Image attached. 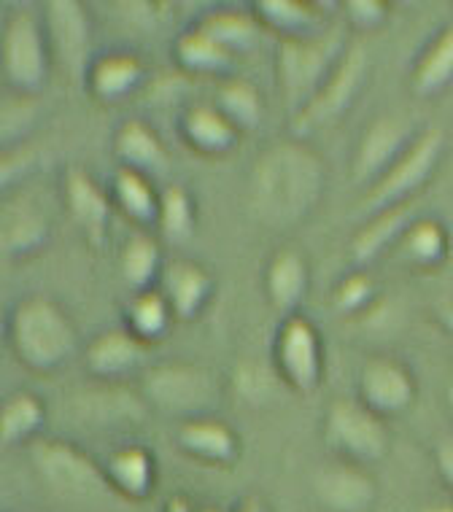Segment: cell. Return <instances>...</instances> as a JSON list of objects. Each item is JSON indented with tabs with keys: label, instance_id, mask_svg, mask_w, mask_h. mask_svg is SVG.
Wrapping results in <instances>:
<instances>
[{
	"label": "cell",
	"instance_id": "obj_10",
	"mask_svg": "<svg viewBox=\"0 0 453 512\" xmlns=\"http://www.w3.org/2000/svg\"><path fill=\"white\" fill-rule=\"evenodd\" d=\"M278 362L294 389L313 391L321 378V348L316 329L305 318L292 316L281 329Z\"/></svg>",
	"mask_w": 453,
	"mask_h": 512
},
{
	"label": "cell",
	"instance_id": "obj_4",
	"mask_svg": "<svg viewBox=\"0 0 453 512\" xmlns=\"http://www.w3.org/2000/svg\"><path fill=\"white\" fill-rule=\"evenodd\" d=\"M440 151H443V135L437 130H429L418 141L410 143V149L383 173L381 181L367 195V211H389L394 205L408 203V197L418 186H424L429 173L435 170Z\"/></svg>",
	"mask_w": 453,
	"mask_h": 512
},
{
	"label": "cell",
	"instance_id": "obj_23",
	"mask_svg": "<svg viewBox=\"0 0 453 512\" xmlns=\"http://www.w3.org/2000/svg\"><path fill=\"white\" fill-rule=\"evenodd\" d=\"M143 79V65L133 54H108L92 68V87L100 98L116 100L133 92Z\"/></svg>",
	"mask_w": 453,
	"mask_h": 512
},
{
	"label": "cell",
	"instance_id": "obj_42",
	"mask_svg": "<svg viewBox=\"0 0 453 512\" xmlns=\"http://www.w3.org/2000/svg\"><path fill=\"white\" fill-rule=\"evenodd\" d=\"M424 512H453L451 504H437V507H427Z\"/></svg>",
	"mask_w": 453,
	"mask_h": 512
},
{
	"label": "cell",
	"instance_id": "obj_36",
	"mask_svg": "<svg viewBox=\"0 0 453 512\" xmlns=\"http://www.w3.org/2000/svg\"><path fill=\"white\" fill-rule=\"evenodd\" d=\"M130 324L141 340H154L168 327V302L162 294H141L130 308Z\"/></svg>",
	"mask_w": 453,
	"mask_h": 512
},
{
	"label": "cell",
	"instance_id": "obj_11",
	"mask_svg": "<svg viewBox=\"0 0 453 512\" xmlns=\"http://www.w3.org/2000/svg\"><path fill=\"white\" fill-rule=\"evenodd\" d=\"M410 149V127L402 119H375V124L362 138L359 154L354 159V178L370 181L381 176Z\"/></svg>",
	"mask_w": 453,
	"mask_h": 512
},
{
	"label": "cell",
	"instance_id": "obj_29",
	"mask_svg": "<svg viewBox=\"0 0 453 512\" xmlns=\"http://www.w3.org/2000/svg\"><path fill=\"white\" fill-rule=\"evenodd\" d=\"M44 421V407L33 394H14L6 399L3 413H0V437L6 445L19 442L36 432L38 426Z\"/></svg>",
	"mask_w": 453,
	"mask_h": 512
},
{
	"label": "cell",
	"instance_id": "obj_24",
	"mask_svg": "<svg viewBox=\"0 0 453 512\" xmlns=\"http://www.w3.org/2000/svg\"><path fill=\"white\" fill-rule=\"evenodd\" d=\"M448 84H453V27H445L435 38L413 73V89L418 95H435Z\"/></svg>",
	"mask_w": 453,
	"mask_h": 512
},
{
	"label": "cell",
	"instance_id": "obj_1",
	"mask_svg": "<svg viewBox=\"0 0 453 512\" xmlns=\"http://www.w3.org/2000/svg\"><path fill=\"white\" fill-rule=\"evenodd\" d=\"M321 192V159L313 151L284 143L259 159L254 203L267 221H294L311 211Z\"/></svg>",
	"mask_w": 453,
	"mask_h": 512
},
{
	"label": "cell",
	"instance_id": "obj_12",
	"mask_svg": "<svg viewBox=\"0 0 453 512\" xmlns=\"http://www.w3.org/2000/svg\"><path fill=\"white\" fill-rule=\"evenodd\" d=\"M313 491L329 512H367L375 504V483L359 467L321 469L313 480Z\"/></svg>",
	"mask_w": 453,
	"mask_h": 512
},
{
	"label": "cell",
	"instance_id": "obj_15",
	"mask_svg": "<svg viewBox=\"0 0 453 512\" xmlns=\"http://www.w3.org/2000/svg\"><path fill=\"white\" fill-rule=\"evenodd\" d=\"M49 224L44 211L30 197H14L3 205V251L27 254L44 243Z\"/></svg>",
	"mask_w": 453,
	"mask_h": 512
},
{
	"label": "cell",
	"instance_id": "obj_25",
	"mask_svg": "<svg viewBox=\"0 0 453 512\" xmlns=\"http://www.w3.org/2000/svg\"><path fill=\"white\" fill-rule=\"evenodd\" d=\"M108 477L119 491L133 499L149 496L154 486V464L143 448H125L108 461Z\"/></svg>",
	"mask_w": 453,
	"mask_h": 512
},
{
	"label": "cell",
	"instance_id": "obj_41",
	"mask_svg": "<svg viewBox=\"0 0 453 512\" xmlns=\"http://www.w3.org/2000/svg\"><path fill=\"white\" fill-rule=\"evenodd\" d=\"M440 316H443L445 327H448L453 332V305H443V310H440Z\"/></svg>",
	"mask_w": 453,
	"mask_h": 512
},
{
	"label": "cell",
	"instance_id": "obj_16",
	"mask_svg": "<svg viewBox=\"0 0 453 512\" xmlns=\"http://www.w3.org/2000/svg\"><path fill=\"white\" fill-rule=\"evenodd\" d=\"M143 356H146V348H143L138 335L106 332V335H100L95 343L89 345L87 364L95 375L111 378V375H125L133 367H138L143 362Z\"/></svg>",
	"mask_w": 453,
	"mask_h": 512
},
{
	"label": "cell",
	"instance_id": "obj_26",
	"mask_svg": "<svg viewBox=\"0 0 453 512\" xmlns=\"http://www.w3.org/2000/svg\"><path fill=\"white\" fill-rule=\"evenodd\" d=\"M305 265L294 251H284L273 259L267 270V294L276 302V308L292 310L305 292Z\"/></svg>",
	"mask_w": 453,
	"mask_h": 512
},
{
	"label": "cell",
	"instance_id": "obj_39",
	"mask_svg": "<svg viewBox=\"0 0 453 512\" xmlns=\"http://www.w3.org/2000/svg\"><path fill=\"white\" fill-rule=\"evenodd\" d=\"M348 11H351L354 22L365 27L378 25L386 17V6L378 3V0H356V3H348Z\"/></svg>",
	"mask_w": 453,
	"mask_h": 512
},
{
	"label": "cell",
	"instance_id": "obj_35",
	"mask_svg": "<svg viewBox=\"0 0 453 512\" xmlns=\"http://www.w3.org/2000/svg\"><path fill=\"white\" fill-rule=\"evenodd\" d=\"M160 224L162 232L170 240H187L195 227V213H192V200L181 186H170L160 200Z\"/></svg>",
	"mask_w": 453,
	"mask_h": 512
},
{
	"label": "cell",
	"instance_id": "obj_28",
	"mask_svg": "<svg viewBox=\"0 0 453 512\" xmlns=\"http://www.w3.org/2000/svg\"><path fill=\"white\" fill-rule=\"evenodd\" d=\"M116 200L122 211L135 221L160 219V200L154 195L146 176L138 170L122 168L116 173Z\"/></svg>",
	"mask_w": 453,
	"mask_h": 512
},
{
	"label": "cell",
	"instance_id": "obj_6",
	"mask_svg": "<svg viewBox=\"0 0 453 512\" xmlns=\"http://www.w3.org/2000/svg\"><path fill=\"white\" fill-rule=\"evenodd\" d=\"M33 459L46 483L60 494L89 499L106 491V477L98 464L68 442H38Z\"/></svg>",
	"mask_w": 453,
	"mask_h": 512
},
{
	"label": "cell",
	"instance_id": "obj_14",
	"mask_svg": "<svg viewBox=\"0 0 453 512\" xmlns=\"http://www.w3.org/2000/svg\"><path fill=\"white\" fill-rule=\"evenodd\" d=\"M49 25L60 60L68 65V71L79 73L89 57V25L84 9L73 0L49 3Z\"/></svg>",
	"mask_w": 453,
	"mask_h": 512
},
{
	"label": "cell",
	"instance_id": "obj_13",
	"mask_svg": "<svg viewBox=\"0 0 453 512\" xmlns=\"http://www.w3.org/2000/svg\"><path fill=\"white\" fill-rule=\"evenodd\" d=\"M362 397L375 413H397L413 402V380L402 364L373 359L362 372Z\"/></svg>",
	"mask_w": 453,
	"mask_h": 512
},
{
	"label": "cell",
	"instance_id": "obj_31",
	"mask_svg": "<svg viewBox=\"0 0 453 512\" xmlns=\"http://www.w3.org/2000/svg\"><path fill=\"white\" fill-rule=\"evenodd\" d=\"M402 243H405V251L416 265H437L448 251L445 230L432 219L410 224L408 232L402 235Z\"/></svg>",
	"mask_w": 453,
	"mask_h": 512
},
{
	"label": "cell",
	"instance_id": "obj_22",
	"mask_svg": "<svg viewBox=\"0 0 453 512\" xmlns=\"http://www.w3.org/2000/svg\"><path fill=\"white\" fill-rule=\"evenodd\" d=\"M413 208L408 203L394 205L389 211L378 213V219L370 221L365 230L354 238V259L356 262H370L381 248H386L394 238L405 235L410 227Z\"/></svg>",
	"mask_w": 453,
	"mask_h": 512
},
{
	"label": "cell",
	"instance_id": "obj_9",
	"mask_svg": "<svg viewBox=\"0 0 453 512\" xmlns=\"http://www.w3.org/2000/svg\"><path fill=\"white\" fill-rule=\"evenodd\" d=\"M365 65V49L362 46L351 49L340 60L335 73L329 76L327 84L316 92V98L302 108V111H297V116H294V130L297 133H308L313 127H321V124H329L332 119H338L351 106L356 89H359V84L365 79Z\"/></svg>",
	"mask_w": 453,
	"mask_h": 512
},
{
	"label": "cell",
	"instance_id": "obj_7",
	"mask_svg": "<svg viewBox=\"0 0 453 512\" xmlns=\"http://www.w3.org/2000/svg\"><path fill=\"white\" fill-rule=\"evenodd\" d=\"M3 71L22 92H33L46 79V46L33 14L19 11L11 17L3 36Z\"/></svg>",
	"mask_w": 453,
	"mask_h": 512
},
{
	"label": "cell",
	"instance_id": "obj_3",
	"mask_svg": "<svg viewBox=\"0 0 453 512\" xmlns=\"http://www.w3.org/2000/svg\"><path fill=\"white\" fill-rule=\"evenodd\" d=\"M340 52V33H327V36H300L286 38L281 46V84L289 106H297V111L308 106L316 92H319L327 79L335 73L332 62Z\"/></svg>",
	"mask_w": 453,
	"mask_h": 512
},
{
	"label": "cell",
	"instance_id": "obj_43",
	"mask_svg": "<svg viewBox=\"0 0 453 512\" xmlns=\"http://www.w3.org/2000/svg\"><path fill=\"white\" fill-rule=\"evenodd\" d=\"M448 402H451V407H453V383H451V389H448Z\"/></svg>",
	"mask_w": 453,
	"mask_h": 512
},
{
	"label": "cell",
	"instance_id": "obj_21",
	"mask_svg": "<svg viewBox=\"0 0 453 512\" xmlns=\"http://www.w3.org/2000/svg\"><path fill=\"white\" fill-rule=\"evenodd\" d=\"M116 154L125 159V168L130 170H157L165 168L168 154L162 149V143L157 141V135L151 133L149 127L138 119L127 122L119 135H116Z\"/></svg>",
	"mask_w": 453,
	"mask_h": 512
},
{
	"label": "cell",
	"instance_id": "obj_32",
	"mask_svg": "<svg viewBox=\"0 0 453 512\" xmlns=\"http://www.w3.org/2000/svg\"><path fill=\"white\" fill-rule=\"evenodd\" d=\"M219 108L235 127H257L262 119V100L246 81H224L219 89Z\"/></svg>",
	"mask_w": 453,
	"mask_h": 512
},
{
	"label": "cell",
	"instance_id": "obj_17",
	"mask_svg": "<svg viewBox=\"0 0 453 512\" xmlns=\"http://www.w3.org/2000/svg\"><path fill=\"white\" fill-rule=\"evenodd\" d=\"M68 205H71L76 224H81V230L87 232L89 238H103L108 221V200L95 186V181L81 170H73L68 176Z\"/></svg>",
	"mask_w": 453,
	"mask_h": 512
},
{
	"label": "cell",
	"instance_id": "obj_44",
	"mask_svg": "<svg viewBox=\"0 0 453 512\" xmlns=\"http://www.w3.org/2000/svg\"><path fill=\"white\" fill-rule=\"evenodd\" d=\"M203 512H224V510H216V507H211V510H203Z\"/></svg>",
	"mask_w": 453,
	"mask_h": 512
},
{
	"label": "cell",
	"instance_id": "obj_19",
	"mask_svg": "<svg viewBox=\"0 0 453 512\" xmlns=\"http://www.w3.org/2000/svg\"><path fill=\"white\" fill-rule=\"evenodd\" d=\"M178 440H181L184 451L203 461H230L238 451L235 434L211 418H195V421L184 424L178 432Z\"/></svg>",
	"mask_w": 453,
	"mask_h": 512
},
{
	"label": "cell",
	"instance_id": "obj_20",
	"mask_svg": "<svg viewBox=\"0 0 453 512\" xmlns=\"http://www.w3.org/2000/svg\"><path fill=\"white\" fill-rule=\"evenodd\" d=\"M165 281H168L170 305L181 318H195L211 294V278L203 267L192 265V262L170 265Z\"/></svg>",
	"mask_w": 453,
	"mask_h": 512
},
{
	"label": "cell",
	"instance_id": "obj_37",
	"mask_svg": "<svg viewBox=\"0 0 453 512\" xmlns=\"http://www.w3.org/2000/svg\"><path fill=\"white\" fill-rule=\"evenodd\" d=\"M373 294V286H370V278L367 275H351L346 281L340 283L338 294H335V302H338L340 310H356L362 308Z\"/></svg>",
	"mask_w": 453,
	"mask_h": 512
},
{
	"label": "cell",
	"instance_id": "obj_38",
	"mask_svg": "<svg viewBox=\"0 0 453 512\" xmlns=\"http://www.w3.org/2000/svg\"><path fill=\"white\" fill-rule=\"evenodd\" d=\"M238 389L246 399L262 402L267 391H270V378H267L262 367L246 364V367H240V372H238Z\"/></svg>",
	"mask_w": 453,
	"mask_h": 512
},
{
	"label": "cell",
	"instance_id": "obj_33",
	"mask_svg": "<svg viewBox=\"0 0 453 512\" xmlns=\"http://www.w3.org/2000/svg\"><path fill=\"white\" fill-rule=\"evenodd\" d=\"M160 267V248L149 235H135L122 251V273L127 283H133L138 289L149 286L151 278L157 275Z\"/></svg>",
	"mask_w": 453,
	"mask_h": 512
},
{
	"label": "cell",
	"instance_id": "obj_30",
	"mask_svg": "<svg viewBox=\"0 0 453 512\" xmlns=\"http://www.w3.org/2000/svg\"><path fill=\"white\" fill-rule=\"evenodd\" d=\"M178 57L181 62L192 68V71H222L232 62V52L230 49H224L222 44H216L214 38L205 36L203 30L197 27L192 33L178 41Z\"/></svg>",
	"mask_w": 453,
	"mask_h": 512
},
{
	"label": "cell",
	"instance_id": "obj_27",
	"mask_svg": "<svg viewBox=\"0 0 453 512\" xmlns=\"http://www.w3.org/2000/svg\"><path fill=\"white\" fill-rule=\"evenodd\" d=\"M200 30L205 36H211L216 44H222L224 49H249L257 44L259 30L254 17L243 14V11H216L211 17H205L200 22Z\"/></svg>",
	"mask_w": 453,
	"mask_h": 512
},
{
	"label": "cell",
	"instance_id": "obj_8",
	"mask_svg": "<svg viewBox=\"0 0 453 512\" xmlns=\"http://www.w3.org/2000/svg\"><path fill=\"white\" fill-rule=\"evenodd\" d=\"M146 391L151 402L170 413H200L214 405L216 380L211 372L197 370L189 364H173L149 372Z\"/></svg>",
	"mask_w": 453,
	"mask_h": 512
},
{
	"label": "cell",
	"instance_id": "obj_40",
	"mask_svg": "<svg viewBox=\"0 0 453 512\" xmlns=\"http://www.w3.org/2000/svg\"><path fill=\"white\" fill-rule=\"evenodd\" d=\"M437 467H440V475L453 486V437H445L437 448Z\"/></svg>",
	"mask_w": 453,
	"mask_h": 512
},
{
	"label": "cell",
	"instance_id": "obj_18",
	"mask_svg": "<svg viewBox=\"0 0 453 512\" xmlns=\"http://www.w3.org/2000/svg\"><path fill=\"white\" fill-rule=\"evenodd\" d=\"M184 135L205 154H222L235 146L238 127L222 108H192L184 119Z\"/></svg>",
	"mask_w": 453,
	"mask_h": 512
},
{
	"label": "cell",
	"instance_id": "obj_2",
	"mask_svg": "<svg viewBox=\"0 0 453 512\" xmlns=\"http://www.w3.org/2000/svg\"><path fill=\"white\" fill-rule=\"evenodd\" d=\"M11 340L22 362L36 370H52L73 354L76 329L54 302L36 297L14 310Z\"/></svg>",
	"mask_w": 453,
	"mask_h": 512
},
{
	"label": "cell",
	"instance_id": "obj_34",
	"mask_svg": "<svg viewBox=\"0 0 453 512\" xmlns=\"http://www.w3.org/2000/svg\"><path fill=\"white\" fill-rule=\"evenodd\" d=\"M259 9L265 11L267 22H273L278 30H286L289 38L305 36V30L316 25V6L300 3V0H265L259 3Z\"/></svg>",
	"mask_w": 453,
	"mask_h": 512
},
{
	"label": "cell",
	"instance_id": "obj_5",
	"mask_svg": "<svg viewBox=\"0 0 453 512\" xmlns=\"http://www.w3.org/2000/svg\"><path fill=\"white\" fill-rule=\"evenodd\" d=\"M327 442L356 461H375L389 448V434L365 402L338 399L327 413Z\"/></svg>",
	"mask_w": 453,
	"mask_h": 512
}]
</instances>
